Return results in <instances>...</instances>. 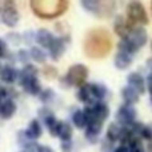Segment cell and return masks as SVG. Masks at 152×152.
Instances as JSON below:
<instances>
[{
    "instance_id": "obj_23",
    "label": "cell",
    "mask_w": 152,
    "mask_h": 152,
    "mask_svg": "<svg viewBox=\"0 0 152 152\" xmlns=\"http://www.w3.org/2000/svg\"><path fill=\"white\" fill-rule=\"evenodd\" d=\"M71 119H72L74 126L79 129L86 128L87 124H88V121H87V116H86V113H84V110H76L75 112L72 113Z\"/></svg>"
},
{
    "instance_id": "obj_32",
    "label": "cell",
    "mask_w": 152,
    "mask_h": 152,
    "mask_svg": "<svg viewBox=\"0 0 152 152\" xmlns=\"http://www.w3.org/2000/svg\"><path fill=\"white\" fill-rule=\"evenodd\" d=\"M113 152H131V150H129V147L127 144H120L119 147L115 148Z\"/></svg>"
},
{
    "instance_id": "obj_18",
    "label": "cell",
    "mask_w": 152,
    "mask_h": 152,
    "mask_svg": "<svg viewBox=\"0 0 152 152\" xmlns=\"http://www.w3.org/2000/svg\"><path fill=\"white\" fill-rule=\"evenodd\" d=\"M123 126L118 123V121H113L108 126L107 132H105V139L111 143H116V142H120L121 139V135H123Z\"/></svg>"
},
{
    "instance_id": "obj_16",
    "label": "cell",
    "mask_w": 152,
    "mask_h": 152,
    "mask_svg": "<svg viewBox=\"0 0 152 152\" xmlns=\"http://www.w3.org/2000/svg\"><path fill=\"white\" fill-rule=\"evenodd\" d=\"M84 129H86V139L88 140L89 143H96L97 139H99V136H100V134H102L103 123L91 121V123L87 124V127Z\"/></svg>"
},
{
    "instance_id": "obj_25",
    "label": "cell",
    "mask_w": 152,
    "mask_h": 152,
    "mask_svg": "<svg viewBox=\"0 0 152 152\" xmlns=\"http://www.w3.org/2000/svg\"><path fill=\"white\" fill-rule=\"evenodd\" d=\"M97 3H99V0H80V4L83 7V10L92 13V15H95V12H96Z\"/></svg>"
},
{
    "instance_id": "obj_1",
    "label": "cell",
    "mask_w": 152,
    "mask_h": 152,
    "mask_svg": "<svg viewBox=\"0 0 152 152\" xmlns=\"http://www.w3.org/2000/svg\"><path fill=\"white\" fill-rule=\"evenodd\" d=\"M113 47L112 36L110 31L103 27H96L87 32L83 42V50L87 58L89 59H104L110 55Z\"/></svg>"
},
{
    "instance_id": "obj_2",
    "label": "cell",
    "mask_w": 152,
    "mask_h": 152,
    "mask_svg": "<svg viewBox=\"0 0 152 152\" xmlns=\"http://www.w3.org/2000/svg\"><path fill=\"white\" fill-rule=\"evenodd\" d=\"M69 0H29V7L35 16L43 20L60 18L68 10Z\"/></svg>"
},
{
    "instance_id": "obj_39",
    "label": "cell",
    "mask_w": 152,
    "mask_h": 152,
    "mask_svg": "<svg viewBox=\"0 0 152 152\" xmlns=\"http://www.w3.org/2000/svg\"><path fill=\"white\" fill-rule=\"evenodd\" d=\"M151 10H152V3H151Z\"/></svg>"
},
{
    "instance_id": "obj_21",
    "label": "cell",
    "mask_w": 152,
    "mask_h": 152,
    "mask_svg": "<svg viewBox=\"0 0 152 152\" xmlns=\"http://www.w3.org/2000/svg\"><path fill=\"white\" fill-rule=\"evenodd\" d=\"M91 87H92V94H94V97L96 102H104L108 97V95H110L107 86L103 83H91Z\"/></svg>"
},
{
    "instance_id": "obj_37",
    "label": "cell",
    "mask_w": 152,
    "mask_h": 152,
    "mask_svg": "<svg viewBox=\"0 0 152 152\" xmlns=\"http://www.w3.org/2000/svg\"><path fill=\"white\" fill-rule=\"evenodd\" d=\"M0 23H1V13H0Z\"/></svg>"
},
{
    "instance_id": "obj_3",
    "label": "cell",
    "mask_w": 152,
    "mask_h": 152,
    "mask_svg": "<svg viewBox=\"0 0 152 152\" xmlns=\"http://www.w3.org/2000/svg\"><path fill=\"white\" fill-rule=\"evenodd\" d=\"M148 32L145 27H132L129 34L124 39H120L118 43V51L135 56L143 47L148 43Z\"/></svg>"
},
{
    "instance_id": "obj_29",
    "label": "cell",
    "mask_w": 152,
    "mask_h": 152,
    "mask_svg": "<svg viewBox=\"0 0 152 152\" xmlns=\"http://www.w3.org/2000/svg\"><path fill=\"white\" fill-rule=\"evenodd\" d=\"M8 53V43L4 39H0V59L7 58Z\"/></svg>"
},
{
    "instance_id": "obj_12",
    "label": "cell",
    "mask_w": 152,
    "mask_h": 152,
    "mask_svg": "<svg viewBox=\"0 0 152 152\" xmlns=\"http://www.w3.org/2000/svg\"><path fill=\"white\" fill-rule=\"evenodd\" d=\"M19 20H20V15L16 7H11L1 12V23L8 28H15L19 24Z\"/></svg>"
},
{
    "instance_id": "obj_13",
    "label": "cell",
    "mask_w": 152,
    "mask_h": 152,
    "mask_svg": "<svg viewBox=\"0 0 152 152\" xmlns=\"http://www.w3.org/2000/svg\"><path fill=\"white\" fill-rule=\"evenodd\" d=\"M18 76L19 71L13 66L7 64L0 68V80L4 84H13L15 81H18Z\"/></svg>"
},
{
    "instance_id": "obj_10",
    "label": "cell",
    "mask_w": 152,
    "mask_h": 152,
    "mask_svg": "<svg viewBox=\"0 0 152 152\" xmlns=\"http://www.w3.org/2000/svg\"><path fill=\"white\" fill-rule=\"evenodd\" d=\"M68 43H69L68 39H63V37L56 36L55 42H53L52 45L47 50L48 51V58H51L52 60H59V59L64 55V52H66Z\"/></svg>"
},
{
    "instance_id": "obj_36",
    "label": "cell",
    "mask_w": 152,
    "mask_h": 152,
    "mask_svg": "<svg viewBox=\"0 0 152 152\" xmlns=\"http://www.w3.org/2000/svg\"><path fill=\"white\" fill-rule=\"evenodd\" d=\"M148 152H152V139L151 140H148Z\"/></svg>"
},
{
    "instance_id": "obj_17",
    "label": "cell",
    "mask_w": 152,
    "mask_h": 152,
    "mask_svg": "<svg viewBox=\"0 0 152 152\" xmlns=\"http://www.w3.org/2000/svg\"><path fill=\"white\" fill-rule=\"evenodd\" d=\"M120 96L123 99L124 104H129V105H135L140 99V94L137 91H135L132 87L129 86H124L120 91Z\"/></svg>"
},
{
    "instance_id": "obj_5",
    "label": "cell",
    "mask_w": 152,
    "mask_h": 152,
    "mask_svg": "<svg viewBox=\"0 0 152 152\" xmlns=\"http://www.w3.org/2000/svg\"><path fill=\"white\" fill-rule=\"evenodd\" d=\"M88 76L89 71L84 64H74V66L69 67V69L67 71L66 76L61 79V84L64 83V87H79L84 86L86 83H88Z\"/></svg>"
},
{
    "instance_id": "obj_26",
    "label": "cell",
    "mask_w": 152,
    "mask_h": 152,
    "mask_svg": "<svg viewBox=\"0 0 152 152\" xmlns=\"http://www.w3.org/2000/svg\"><path fill=\"white\" fill-rule=\"evenodd\" d=\"M43 76L47 77L48 80H53V79L58 77V69L52 66H45L43 68Z\"/></svg>"
},
{
    "instance_id": "obj_22",
    "label": "cell",
    "mask_w": 152,
    "mask_h": 152,
    "mask_svg": "<svg viewBox=\"0 0 152 152\" xmlns=\"http://www.w3.org/2000/svg\"><path fill=\"white\" fill-rule=\"evenodd\" d=\"M29 56H31V60H34L35 63H40V64H44L48 59V53L42 47H31Z\"/></svg>"
},
{
    "instance_id": "obj_20",
    "label": "cell",
    "mask_w": 152,
    "mask_h": 152,
    "mask_svg": "<svg viewBox=\"0 0 152 152\" xmlns=\"http://www.w3.org/2000/svg\"><path fill=\"white\" fill-rule=\"evenodd\" d=\"M43 134V128H42V124H40L39 120L34 119V120L29 121L28 124V128L26 129V135L29 140H36L42 136Z\"/></svg>"
},
{
    "instance_id": "obj_9",
    "label": "cell",
    "mask_w": 152,
    "mask_h": 152,
    "mask_svg": "<svg viewBox=\"0 0 152 152\" xmlns=\"http://www.w3.org/2000/svg\"><path fill=\"white\" fill-rule=\"evenodd\" d=\"M112 29L119 39H124L132 29V26L128 23L124 15H116L112 21Z\"/></svg>"
},
{
    "instance_id": "obj_28",
    "label": "cell",
    "mask_w": 152,
    "mask_h": 152,
    "mask_svg": "<svg viewBox=\"0 0 152 152\" xmlns=\"http://www.w3.org/2000/svg\"><path fill=\"white\" fill-rule=\"evenodd\" d=\"M18 59L24 64H28L29 60H31V56H29V51H24V50H20L18 52Z\"/></svg>"
},
{
    "instance_id": "obj_24",
    "label": "cell",
    "mask_w": 152,
    "mask_h": 152,
    "mask_svg": "<svg viewBox=\"0 0 152 152\" xmlns=\"http://www.w3.org/2000/svg\"><path fill=\"white\" fill-rule=\"evenodd\" d=\"M72 134H74V129H72V126L67 121H60V127H59V132L58 136L60 137L63 142H67V140H71Z\"/></svg>"
},
{
    "instance_id": "obj_35",
    "label": "cell",
    "mask_w": 152,
    "mask_h": 152,
    "mask_svg": "<svg viewBox=\"0 0 152 152\" xmlns=\"http://www.w3.org/2000/svg\"><path fill=\"white\" fill-rule=\"evenodd\" d=\"M37 152H53V151L51 150L50 147H47V145H39V150H37Z\"/></svg>"
},
{
    "instance_id": "obj_4",
    "label": "cell",
    "mask_w": 152,
    "mask_h": 152,
    "mask_svg": "<svg viewBox=\"0 0 152 152\" xmlns=\"http://www.w3.org/2000/svg\"><path fill=\"white\" fill-rule=\"evenodd\" d=\"M124 16L132 27H145L150 23V16H148L147 10H145L144 4L139 0L128 1V4L126 5Z\"/></svg>"
},
{
    "instance_id": "obj_15",
    "label": "cell",
    "mask_w": 152,
    "mask_h": 152,
    "mask_svg": "<svg viewBox=\"0 0 152 152\" xmlns=\"http://www.w3.org/2000/svg\"><path fill=\"white\" fill-rule=\"evenodd\" d=\"M76 96H77L79 102H81L83 104H86V105L92 104V103L96 102V100H95V97H94V94H92L91 83H86L84 86L79 87Z\"/></svg>"
},
{
    "instance_id": "obj_31",
    "label": "cell",
    "mask_w": 152,
    "mask_h": 152,
    "mask_svg": "<svg viewBox=\"0 0 152 152\" xmlns=\"http://www.w3.org/2000/svg\"><path fill=\"white\" fill-rule=\"evenodd\" d=\"M72 148H74V144H72L71 140H67V142L61 143V150H63L64 152H71Z\"/></svg>"
},
{
    "instance_id": "obj_27",
    "label": "cell",
    "mask_w": 152,
    "mask_h": 152,
    "mask_svg": "<svg viewBox=\"0 0 152 152\" xmlns=\"http://www.w3.org/2000/svg\"><path fill=\"white\" fill-rule=\"evenodd\" d=\"M39 96H40V100H42L43 103H50L51 100L55 97V92L51 91V89H42Z\"/></svg>"
},
{
    "instance_id": "obj_34",
    "label": "cell",
    "mask_w": 152,
    "mask_h": 152,
    "mask_svg": "<svg viewBox=\"0 0 152 152\" xmlns=\"http://www.w3.org/2000/svg\"><path fill=\"white\" fill-rule=\"evenodd\" d=\"M145 67H147L148 74H152V58L147 59V63H145Z\"/></svg>"
},
{
    "instance_id": "obj_30",
    "label": "cell",
    "mask_w": 152,
    "mask_h": 152,
    "mask_svg": "<svg viewBox=\"0 0 152 152\" xmlns=\"http://www.w3.org/2000/svg\"><path fill=\"white\" fill-rule=\"evenodd\" d=\"M11 7H16L15 0H0V13Z\"/></svg>"
},
{
    "instance_id": "obj_7",
    "label": "cell",
    "mask_w": 152,
    "mask_h": 152,
    "mask_svg": "<svg viewBox=\"0 0 152 152\" xmlns=\"http://www.w3.org/2000/svg\"><path fill=\"white\" fill-rule=\"evenodd\" d=\"M127 86L132 87L135 91H137L140 95H143L147 91V79L139 71H132L127 75Z\"/></svg>"
},
{
    "instance_id": "obj_38",
    "label": "cell",
    "mask_w": 152,
    "mask_h": 152,
    "mask_svg": "<svg viewBox=\"0 0 152 152\" xmlns=\"http://www.w3.org/2000/svg\"><path fill=\"white\" fill-rule=\"evenodd\" d=\"M151 51H152V40H151Z\"/></svg>"
},
{
    "instance_id": "obj_19",
    "label": "cell",
    "mask_w": 152,
    "mask_h": 152,
    "mask_svg": "<svg viewBox=\"0 0 152 152\" xmlns=\"http://www.w3.org/2000/svg\"><path fill=\"white\" fill-rule=\"evenodd\" d=\"M16 112V103L12 99H4L0 104V116L3 119H11Z\"/></svg>"
},
{
    "instance_id": "obj_33",
    "label": "cell",
    "mask_w": 152,
    "mask_h": 152,
    "mask_svg": "<svg viewBox=\"0 0 152 152\" xmlns=\"http://www.w3.org/2000/svg\"><path fill=\"white\" fill-rule=\"evenodd\" d=\"M145 79H147V91H148V94H151L152 92V74H148Z\"/></svg>"
},
{
    "instance_id": "obj_6",
    "label": "cell",
    "mask_w": 152,
    "mask_h": 152,
    "mask_svg": "<svg viewBox=\"0 0 152 152\" xmlns=\"http://www.w3.org/2000/svg\"><path fill=\"white\" fill-rule=\"evenodd\" d=\"M137 118V111L135 105L129 104H121L116 111V121L123 127H129L136 121Z\"/></svg>"
},
{
    "instance_id": "obj_14",
    "label": "cell",
    "mask_w": 152,
    "mask_h": 152,
    "mask_svg": "<svg viewBox=\"0 0 152 152\" xmlns=\"http://www.w3.org/2000/svg\"><path fill=\"white\" fill-rule=\"evenodd\" d=\"M55 39H56V36L52 32L48 31V29L43 28L36 32V43L39 44V47L44 48V50H48L52 45V43L55 42Z\"/></svg>"
},
{
    "instance_id": "obj_8",
    "label": "cell",
    "mask_w": 152,
    "mask_h": 152,
    "mask_svg": "<svg viewBox=\"0 0 152 152\" xmlns=\"http://www.w3.org/2000/svg\"><path fill=\"white\" fill-rule=\"evenodd\" d=\"M116 8H118L116 0H99L95 16L100 19H110L115 15Z\"/></svg>"
},
{
    "instance_id": "obj_40",
    "label": "cell",
    "mask_w": 152,
    "mask_h": 152,
    "mask_svg": "<svg viewBox=\"0 0 152 152\" xmlns=\"http://www.w3.org/2000/svg\"><path fill=\"white\" fill-rule=\"evenodd\" d=\"M0 68H1V66H0Z\"/></svg>"
},
{
    "instance_id": "obj_11",
    "label": "cell",
    "mask_w": 152,
    "mask_h": 152,
    "mask_svg": "<svg viewBox=\"0 0 152 152\" xmlns=\"http://www.w3.org/2000/svg\"><path fill=\"white\" fill-rule=\"evenodd\" d=\"M132 61H134V56L123 52V51H116L115 56H113V66L119 71L128 69L132 66Z\"/></svg>"
}]
</instances>
